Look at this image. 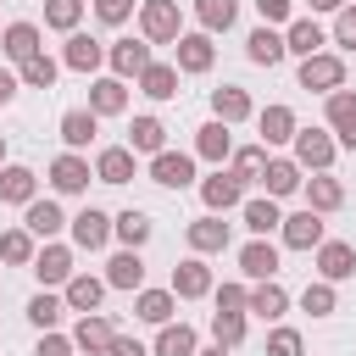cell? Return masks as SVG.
I'll return each mask as SVG.
<instances>
[{
  "instance_id": "22",
  "label": "cell",
  "mask_w": 356,
  "mask_h": 356,
  "mask_svg": "<svg viewBox=\"0 0 356 356\" xmlns=\"http://www.w3.org/2000/svg\"><path fill=\"white\" fill-rule=\"evenodd\" d=\"M256 128H261V145H289L300 122H295V106L273 100V106H261V111H256Z\"/></svg>"
},
{
  "instance_id": "19",
  "label": "cell",
  "mask_w": 356,
  "mask_h": 356,
  "mask_svg": "<svg viewBox=\"0 0 356 356\" xmlns=\"http://www.w3.org/2000/svg\"><path fill=\"white\" fill-rule=\"evenodd\" d=\"M33 195H39V172L22 161H6L0 167V206H28Z\"/></svg>"
},
{
  "instance_id": "41",
  "label": "cell",
  "mask_w": 356,
  "mask_h": 356,
  "mask_svg": "<svg viewBox=\"0 0 356 356\" xmlns=\"http://www.w3.org/2000/svg\"><path fill=\"white\" fill-rule=\"evenodd\" d=\"M61 317H67V300H61L56 289H39V295L28 300V323H33L39 334H50V328H61Z\"/></svg>"
},
{
  "instance_id": "38",
  "label": "cell",
  "mask_w": 356,
  "mask_h": 356,
  "mask_svg": "<svg viewBox=\"0 0 356 356\" xmlns=\"http://www.w3.org/2000/svg\"><path fill=\"white\" fill-rule=\"evenodd\" d=\"M134 83H139L150 100H172V95H178V67H172V61H150Z\"/></svg>"
},
{
  "instance_id": "21",
  "label": "cell",
  "mask_w": 356,
  "mask_h": 356,
  "mask_svg": "<svg viewBox=\"0 0 356 356\" xmlns=\"http://www.w3.org/2000/svg\"><path fill=\"white\" fill-rule=\"evenodd\" d=\"M100 61H106V44L72 28L67 44H61V67H72V72H100Z\"/></svg>"
},
{
  "instance_id": "3",
  "label": "cell",
  "mask_w": 356,
  "mask_h": 356,
  "mask_svg": "<svg viewBox=\"0 0 356 356\" xmlns=\"http://www.w3.org/2000/svg\"><path fill=\"white\" fill-rule=\"evenodd\" d=\"M139 33L150 44H172L184 33V17H178V0H139Z\"/></svg>"
},
{
  "instance_id": "24",
  "label": "cell",
  "mask_w": 356,
  "mask_h": 356,
  "mask_svg": "<svg viewBox=\"0 0 356 356\" xmlns=\"http://www.w3.org/2000/svg\"><path fill=\"white\" fill-rule=\"evenodd\" d=\"M300 178H306V172L295 167V156H267L256 184H267V195H273V200H284V195H295V189H300Z\"/></svg>"
},
{
  "instance_id": "28",
  "label": "cell",
  "mask_w": 356,
  "mask_h": 356,
  "mask_svg": "<svg viewBox=\"0 0 356 356\" xmlns=\"http://www.w3.org/2000/svg\"><path fill=\"white\" fill-rule=\"evenodd\" d=\"M245 312H250V317H261V323H278V317L289 312V295H284V284H278V278H256V289H250Z\"/></svg>"
},
{
  "instance_id": "46",
  "label": "cell",
  "mask_w": 356,
  "mask_h": 356,
  "mask_svg": "<svg viewBox=\"0 0 356 356\" xmlns=\"http://www.w3.org/2000/svg\"><path fill=\"white\" fill-rule=\"evenodd\" d=\"M33 250H39V245H33V234H28V228H6V234H0V261L28 267V261H33Z\"/></svg>"
},
{
  "instance_id": "6",
  "label": "cell",
  "mask_w": 356,
  "mask_h": 356,
  "mask_svg": "<svg viewBox=\"0 0 356 356\" xmlns=\"http://www.w3.org/2000/svg\"><path fill=\"white\" fill-rule=\"evenodd\" d=\"M150 184H161V189H189V184H195V156H189V150H156V156H150Z\"/></svg>"
},
{
  "instance_id": "7",
  "label": "cell",
  "mask_w": 356,
  "mask_h": 356,
  "mask_svg": "<svg viewBox=\"0 0 356 356\" xmlns=\"http://www.w3.org/2000/svg\"><path fill=\"white\" fill-rule=\"evenodd\" d=\"M150 61H156V56H150V39H145V33H139V39H117V44H106V67H111L117 78H139Z\"/></svg>"
},
{
  "instance_id": "12",
  "label": "cell",
  "mask_w": 356,
  "mask_h": 356,
  "mask_svg": "<svg viewBox=\"0 0 356 356\" xmlns=\"http://www.w3.org/2000/svg\"><path fill=\"white\" fill-rule=\"evenodd\" d=\"M323 111H328V134H334V145L356 150V89H334Z\"/></svg>"
},
{
  "instance_id": "14",
  "label": "cell",
  "mask_w": 356,
  "mask_h": 356,
  "mask_svg": "<svg viewBox=\"0 0 356 356\" xmlns=\"http://www.w3.org/2000/svg\"><path fill=\"white\" fill-rule=\"evenodd\" d=\"M278 234H284V245H289V250H317V245L328 239V234H323V211H312V206H306V211H295V217H284V222H278Z\"/></svg>"
},
{
  "instance_id": "23",
  "label": "cell",
  "mask_w": 356,
  "mask_h": 356,
  "mask_svg": "<svg viewBox=\"0 0 356 356\" xmlns=\"http://www.w3.org/2000/svg\"><path fill=\"white\" fill-rule=\"evenodd\" d=\"M228 150H234V128H228V122H217V117H211V122H200V128H195V156H200V161L222 167V161H228Z\"/></svg>"
},
{
  "instance_id": "25",
  "label": "cell",
  "mask_w": 356,
  "mask_h": 356,
  "mask_svg": "<svg viewBox=\"0 0 356 356\" xmlns=\"http://www.w3.org/2000/svg\"><path fill=\"white\" fill-rule=\"evenodd\" d=\"M300 195H306V206L323 211V217L345 206V184H339L334 172H312V178H300Z\"/></svg>"
},
{
  "instance_id": "30",
  "label": "cell",
  "mask_w": 356,
  "mask_h": 356,
  "mask_svg": "<svg viewBox=\"0 0 356 356\" xmlns=\"http://www.w3.org/2000/svg\"><path fill=\"white\" fill-rule=\"evenodd\" d=\"M95 134H100V117H95L89 106L61 111V145H67V150H89V145H95Z\"/></svg>"
},
{
  "instance_id": "54",
  "label": "cell",
  "mask_w": 356,
  "mask_h": 356,
  "mask_svg": "<svg viewBox=\"0 0 356 356\" xmlns=\"http://www.w3.org/2000/svg\"><path fill=\"white\" fill-rule=\"evenodd\" d=\"M245 300H250L245 284H222V289H217V312H245Z\"/></svg>"
},
{
  "instance_id": "43",
  "label": "cell",
  "mask_w": 356,
  "mask_h": 356,
  "mask_svg": "<svg viewBox=\"0 0 356 356\" xmlns=\"http://www.w3.org/2000/svg\"><path fill=\"white\" fill-rule=\"evenodd\" d=\"M195 17H200V33H228L239 17V0H195Z\"/></svg>"
},
{
  "instance_id": "17",
  "label": "cell",
  "mask_w": 356,
  "mask_h": 356,
  "mask_svg": "<svg viewBox=\"0 0 356 356\" xmlns=\"http://www.w3.org/2000/svg\"><path fill=\"white\" fill-rule=\"evenodd\" d=\"M184 239H189L195 256H217V250H228V222H222L217 211H206V217H195V222L184 228Z\"/></svg>"
},
{
  "instance_id": "35",
  "label": "cell",
  "mask_w": 356,
  "mask_h": 356,
  "mask_svg": "<svg viewBox=\"0 0 356 356\" xmlns=\"http://www.w3.org/2000/svg\"><path fill=\"white\" fill-rule=\"evenodd\" d=\"M245 56H250L256 67H278V61H284L289 50H284V33L261 22V28H250V39H245Z\"/></svg>"
},
{
  "instance_id": "49",
  "label": "cell",
  "mask_w": 356,
  "mask_h": 356,
  "mask_svg": "<svg viewBox=\"0 0 356 356\" xmlns=\"http://www.w3.org/2000/svg\"><path fill=\"white\" fill-rule=\"evenodd\" d=\"M328 39H334L339 50H356V6H350V0L334 11V33H328Z\"/></svg>"
},
{
  "instance_id": "32",
  "label": "cell",
  "mask_w": 356,
  "mask_h": 356,
  "mask_svg": "<svg viewBox=\"0 0 356 356\" xmlns=\"http://www.w3.org/2000/svg\"><path fill=\"white\" fill-rule=\"evenodd\" d=\"M106 289H145V256L122 245V250L106 261Z\"/></svg>"
},
{
  "instance_id": "59",
  "label": "cell",
  "mask_w": 356,
  "mask_h": 356,
  "mask_svg": "<svg viewBox=\"0 0 356 356\" xmlns=\"http://www.w3.org/2000/svg\"><path fill=\"white\" fill-rule=\"evenodd\" d=\"M0 167H6V134H0Z\"/></svg>"
},
{
  "instance_id": "45",
  "label": "cell",
  "mask_w": 356,
  "mask_h": 356,
  "mask_svg": "<svg viewBox=\"0 0 356 356\" xmlns=\"http://www.w3.org/2000/svg\"><path fill=\"white\" fill-rule=\"evenodd\" d=\"M300 312H312V317H334V312H339V295H334V284H328V278L306 284V289H300Z\"/></svg>"
},
{
  "instance_id": "31",
  "label": "cell",
  "mask_w": 356,
  "mask_h": 356,
  "mask_svg": "<svg viewBox=\"0 0 356 356\" xmlns=\"http://www.w3.org/2000/svg\"><path fill=\"white\" fill-rule=\"evenodd\" d=\"M239 273L245 278H278V245L273 239H250V245H239Z\"/></svg>"
},
{
  "instance_id": "9",
  "label": "cell",
  "mask_w": 356,
  "mask_h": 356,
  "mask_svg": "<svg viewBox=\"0 0 356 356\" xmlns=\"http://www.w3.org/2000/svg\"><path fill=\"white\" fill-rule=\"evenodd\" d=\"M67 228H72V250H106L111 239V217L100 206H83L78 217H67Z\"/></svg>"
},
{
  "instance_id": "29",
  "label": "cell",
  "mask_w": 356,
  "mask_h": 356,
  "mask_svg": "<svg viewBox=\"0 0 356 356\" xmlns=\"http://www.w3.org/2000/svg\"><path fill=\"white\" fill-rule=\"evenodd\" d=\"M211 117L234 128V122H245V117H256V100H250V95L239 89V83H222V89H211Z\"/></svg>"
},
{
  "instance_id": "13",
  "label": "cell",
  "mask_w": 356,
  "mask_h": 356,
  "mask_svg": "<svg viewBox=\"0 0 356 356\" xmlns=\"http://www.w3.org/2000/svg\"><path fill=\"white\" fill-rule=\"evenodd\" d=\"M200 200H206V211H217V217H222V211H234V206L245 200V184H239L228 167H217L211 178H200Z\"/></svg>"
},
{
  "instance_id": "16",
  "label": "cell",
  "mask_w": 356,
  "mask_h": 356,
  "mask_svg": "<svg viewBox=\"0 0 356 356\" xmlns=\"http://www.w3.org/2000/svg\"><path fill=\"white\" fill-rule=\"evenodd\" d=\"M134 172H139V156L128 145H100L95 150V178L100 184H128Z\"/></svg>"
},
{
  "instance_id": "27",
  "label": "cell",
  "mask_w": 356,
  "mask_h": 356,
  "mask_svg": "<svg viewBox=\"0 0 356 356\" xmlns=\"http://www.w3.org/2000/svg\"><path fill=\"white\" fill-rule=\"evenodd\" d=\"M61 300H67V312H100V300H106V278H95V273H72V278L61 284Z\"/></svg>"
},
{
  "instance_id": "44",
  "label": "cell",
  "mask_w": 356,
  "mask_h": 356,
  "mask_svg": "<svg viewBox=\"0 0 356 356\" xmlns=\"http://www.w3.org/2000/svg\"><path fill=\"white\" fill-rule=\"evenodd\" d=\"M261 161H267V145H239V150H228V172H234L239 184H256V178H261Z\"/></svg>"
},
{
  "instance_id": "40",
  "label": "cell",
  "mask_w": 356,
  "mask_h": 356,
  "mask_svg": "<svg viewBox=\"0 0 356 356\" xmlns=\"http://www.w3.org/2000/svg\"><path fill=\"white\" fill-rule=\"evenodd\" d=\"M111 234H117V239H122L128 250H139V245H145V239L156 234V222H150V217H145L139 206H128V211H117V217H111Z\"/></svg>"
},
{
  "instance_id": "15",
  "label": "cell",
  "mask_w": 356,
  "mask_h": 356,
  "mask_svg": "<svg viewBox=\"0 0 356 356\" xmlns=\"http://www.w3.org/2000/svg\"><path fill=\"white\" fill-rule=\"evenodd\" d=\"M89 111H95V117H122V111H128V78H117V72L95 78V83H89Z\"/></svg>"
},
{
  "instance_id": "50",
  "label": "cell",
  "mask_w": 356,
  "mask_h": 356,
  "mask_svg": "<svg viewBox=\"0 0 356 356\" xmlns=\"http://www.w3.org/2000/svg\"><path fill=\"white\" fill-rule=\"evenodd\" d=\"M33 356H78V345H72V334H61V328H50V334H39V345H33Z\"/></svg>"
},
{
  "instance_id": "57",
  "label": "cell",
  "mask_w": 356,
  "mask_h": 356,
  "mask_svg": "<svg viewBox=\"0 0 356 356\" xmlns=\"http://www.w3.org/2000/svg\"><path fill=\"white\" fill-rule=\"evenodd\" d=\"M306 6H312V11H339L345 0H306Z\"/></svg>"
},
{
  "instance_id": "42",
  "label": "cell",
  "mask_w": 356,
  "mask_h": 356,
  "mask_svg": "<svg viewBox=\"0 0 356 356\" xmlns=\"http://www.w3.org/2000/svg\"><path fill=\"white\" fill-rule=\"evenodd\" d=\"M56 72H61V61H56V56H44V50H39V56H28V61H17V83H22V89H50V83H56Z\"/></svg>"
},
{
  "instance_id": "47",
  "label": "cell",
  "mask_w": 356,
  "mask_h": 356,
  "mask_svg": "<svg viewBox=\"0 0 356 356\" xmlns=\"http://www.w3.org/2000/svg\"><path fill=\"white\" fill-rule=\"evenodd\" d=\"M211 339L228 345V350H239L245 345V312H211Z\"/></svg>"
},
{
  "instance_id": "26",
  "label": "cell",
  "mask_w": 356,
  "mask_h": 356,
  "mask_svg": "<svg viewBox=\"0 0 356 356\" xmlns=\"http://www.w3.org/2000/svg\"><path fill=\"white\" fill-rule=\"evenodd\" d=\"M22 228H28L33 239H56V234L67 228V211H61L56 200H39V195H33V200L22 206Z\"/></svg>"
},
{
  "instance_id": "52",
  "label": "cell",
  "mask_w": 356,
  "mask_h": 356,
  "mask_svg": "<svg viewBox=\"0 0 356 356\" xmlns=\"http://www.w3.org/2000/svg\"><path fill=\"white\" fill-rule=\"evenodd\" d=\"M256 17H261L267 28H284V22L295 17V0H256Z\"/></svg>"
},
{
  "instance_id": "55",
  "label": "cell",
  "mask_w": 356,
  "mask_h": 356,
  "mask_svg": "<svg viewBox=\"0 0 356 356\" xmlns=\"http://www.w3.org/2000/svg\"><path fill=\"white\" fill-rule=\"evenodd\" d=\"M106 356H150V345H139L134 334H117V339L106 345Z\"/></svg>"
},
{
  "instance_id": "34",
  "label": "cell",
  "mask_w": 356,
  "mask_h": 356,
  "mask_svg": "<svg viewBox=\"0 0 356 356\" xmlns=\"http://www.w3.org/2000/svg\"><path fill=\"white\" fill-rule=\"evenodd\" d=\"M195 350H200V334H195L189 323H161V328H156L150 356H195Z\"/></svg>"
},
{
  "instance_id": "8",
  "label": "cell",
  "mask_w": 356,
  "mask_h": 356,
  "mask_svg": "<svg viewBox=\"0 0 356 356\" xmlns=\"http://www.w3.org/2000/svg\"><path fill=\"white\" fill-rule=\"evenodd\" d=\"M211 61H217L211 33H178L172 39V67L178 72H211Z\"/></svg>"
},
{
  "instance_id": "1",
  "label": "cell",
  "mask_w": 356,
  "mask_h": 356,
  "mask_svg": "<svg viewBox=\"0 0 356 356\" xmlns=\"http://www.w3.org/2000/svg\"><path fill=\"white\" fill-rule=\"evenodd\" d=\"M289 150H295V167H300V172H328L334 156H339V145H334L328 128H295Z\"/></svg>"
},
{
  "instance_id": "48",
  "label": "cell",
  "mask_w": 356,
  "mask_h": 356,
  "mask_svg": "<svg viewBox=\"0 0 356 356\" xmlns=\"http://www.w3.org/2000/svg\"><path fill=\"white\" fill-rule=\"evenodd\" d=\"M78 22H83V0H44V28L72 33Z\"/></svg>"
},
{
  "instance_id": "18",
  "label": "cell",
  "mask_w": 356,
  "mask_h": 356,
  "mask_svg": "<svg viewBox=\"0 0 356 356\" xmlns=\"http://www.w3.org/2000/svg\"><path fill=\"white\" fill-rule=\"evenodd\" d=\"M317 273H323L328 284L356 278V245H345V239H323V245H317Z\"/></svg>"
},
{
  "instance_id": "20",
  "label": "cell",
  "mask_w": 356,
  "mask_h": 356,
  "mask_svg": "<svg viewBox=\"0 0 356 356\" xmlns=\"http://www.w3.org/2000/svg\"><path fill=\"white\" fill-rule=\"evenodd\" d=\"M323 44H328V33H323L317 17H289V22H284V50H289V56H317Z\"/></svg>"
},
{
  "instance_id": "51",
  "label": "cell",
  "mask_w": 356,
  "mask_h": 356,
  "mask_svg": "<svg viewBox=\"0 0 356 356\" xmlns=\"http://www.w3.org/2000/svg\"><path fill=\"white\" fill-rule=\"evenodd\" d=\"M267 356H300V328H273L267 334Z\"/></svg>"
},
{
  "instance_id": "10",
  "label": "cell",
  "mask_w": 356,
  "mask_h": 356,
  "mask_svg": "<svg viewBox=\"0 0 356 356\" xmlns=\"http://www.w3.org/2000/svg\"><path fill=\"white\" fill-rule=\"evenodd\" d=\"M178 300H200V295H211L217 284H211V267H206V256H184L178 267H172V284H167Z\"/></svg>"
},
{
  "instance_id": "53",
  "label": "cell",
  "mask_w": 356,
  "mask_h": 356,
  "mask_svg": "<svg viewBox=\"0 0 356 356\" xmlns=\"http://www.w3.org/2000/svg\"><path fill=\"white\" fill-rule=\"evenodd\" d=\"M95 17H100L106 28H122V22L134 17V0H95Z\"/></svg>"
},
{
  "instance_id": "4",
  "label": "cell",
  "mask_w": 356,
  "mask_h": 356,
  "mask_svg": "<svg viewBox=\"0 0 356 356\" xmlns=\"http://www.w3.org/2000/svg\"><path fill=\"white\" fill-rule=\"evenodd\" d=\"M28 267H33V278H39L44 289H61V284L78 273V267H72V245H56V239H44V245L33 250Z\"/></svg>"
},
{
  "instance_id": "36",
  "label": "cell",
  "mask_w": 356,
  "mask_h": 356,
  "mask_svg": "<svg viewBox=\"0 0 356 356\" xmlns=\"http://www.w3.org/2000/svg\"><path fill=\"white\" fill-rule=\"evenodd\" d=\"M128 150L134 156H156V150H167V128H161V117H134L128 122Z\"/></svg>"
},
{
  "instance_id": "33",
  "label": "cell",
  "mask_w": 356,
  "mask_h": 356,
  "mask_svg": "<svg viewBox=\"0 0 356 356\" xmlns=\"http://www.w3.org/2000/svg\"><path fill=\"white\" fill-rule=\"evenodd\" d=\"M172 312H178V295L172 289H134V317L139 323L161 328V323H172Z\"/></svg>"
},
{
  "instance_id": "56",
  "label": "cell",
  "mask_w": 356,
  "mask_h": 356,
  "mask_svg": "<svg viewBox=\"0 0 356 356\" xmlns=\"http://www.w3.org/2000/svg\"><path fill=\"white\" fill-rule=\"evenodd\" d=\"M17 89H22V83H17V67H0V106H11Z\"/></svg>"
},
{
  "instance_id": "5",
  "label": "cell",
  "mask_w": 356,
  "mask_h": 356,
  "mask_svg": "<svg viewBox=\"0 0 356 356\" xmlns=\"http://www.w3.org/2000/svg\"><path fill=\"white\" fill-rule=\"evenodd\" d=\"M89 178H95V167H89L83 150H61V156L50 161V189H56V195H83Z\"/></svg>"
},
{
  "instance_id": "11",
  "label": "cell",
  "mask_w": 356,
  "mask_h": 356,
  "mask_svg": "<svg viewBox=\"0 0 356 356\" xmlns=\"http://www.w3.org/2000/svg\"><path fill=\"white\" fill-rule=\"evenodd\" d=\"M111 339H117V323H111V317H100V312H78V323H72V345H78L83 356H106Z\"/></svg>"
},
{
  "instance_id": "2",
  "label": "cell",
  "mask_w": 356,
  "mask_h": 356,
  "mask_svg": "<svg viewBox=\"0 0 356 356\" xmlns=\"http://www.w3.org/2000/svg\"><path fill=\"white\" fill-rule=\"evenodd\" d=\"M300 89H312V95H334V89H345V61L334 56V50H317V56H300Z\"/></svg>"
},
{
  "instance_id": "58",
  "label": "cell",
  "mask_w": 356,
  "mask_h": 356,
  "mask_svg": "<svg viewBox=\"0 0 356 356\" xmlns=\"http://www.w3.org/2000/svg\"><path fill=\"white\" fill-rule=\"evenodd\" d=\"M195 356H234L228 345H211V350H195Z\"/></svg>"
},
{
  "instance_id": "39",
  "label": "cell",
  "mask_w": 356,
  "mask_h": 356,
  "mask_svg": "<svg viewBox=\"0 0 356 356\" xmlns=\"http://www.w3.org/2000/svg\"><path fill=\"white\" fill-rule=\"evenodd\" d=\"M239 217H245V228H250V234H261V239L284 222V211H278V200H273V195H261V200H239Z\"/></svg>"
},
{
  "instance_id": "37",
  "label": "cell",
  "mask_w": 356,
  "mask_h": 356,
  "mask_svg": "<svg viewBox=\"0 0 356 356\" xmlns=\"http://www.w3.org/2000/svg\"><path fill=\"white\" fill-rule=\"evenodd\" d=\"M0 50H6V61H28L44 44H39V28L33 22H11V28H0Z\"/></svg>"
}]
</instances>
